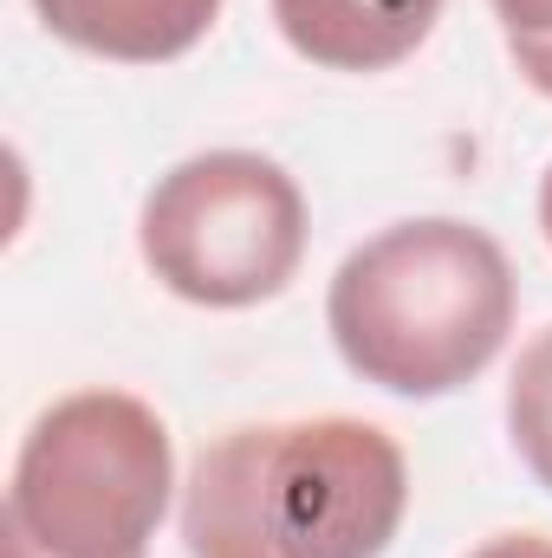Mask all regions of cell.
I'll list each match as a JSON object with an SVG mask.
<instances>
[{"mask_svg": "<svg viewBox=\"0 0 552 558\" xmlns=\"http://www.w3.org/2000/svg\"><path fill=\"white\" fill-rule=\"evenodd\" d=\"M410 507L404 448L358 416L248 422L182 487L189 558H384Z\"/></svg>", "mask_w": 552, "mask_h": 558, "instance_id": "6da1fadb", "label": "cell"}, {"mask_svg": "<svg viewBox=\"0 0 552 558\" xmlns=\"http://www.w3.org/2000/svg\"><path fill=\"white\" fill-rule=\"evenodd\" d=\"M507 247L455 215H422L345 254L325 292L338 357L391 397H448L514 331Z\"/></svg>", "mask_w": 552, "mask_h": 558, "instance_id": "7a4b0ae2", "label": "cell"}, {"mask_svg": "<svg viewBox=\"0 0 552 558\" xmlns=\"http://www.w3.org/2000/svg\"><path fill=\"white\" fill-rule=\"evenodd\" d=\"M169 487L176 448L163 416L131 390H79L26 428L0 526L46 558H143Z\"/></svg>", "mask_w": 552, "mask_h": 558, "instance_id": "3957f363", "label": "cell"}, {"mask_svg": "<svg viewBox=\"0 0 552 558\" xmlns=\"http://www.w3.org/2000/svg\"><path fill=\"white\" fill-rule=\"evenodd\" d=\"M143 260L176 299L241 312L286 292L305 260V195L261 149H208L176 162L137 221Z\"/></svg>", "mask_w": 552, "mask_h": 558, "instance_id": "277c9868", "label": "cell"}, {"mask_svg": "<svg viewBox=\"0 0 552 558\" xmlns=\"http://www.w3.org/2000/svg\"><path fill=\"white\" fill-rule=\"evenodd\" d=\"M442 0H274L286 46L325 72H391L429 39Z\"/></svg>", "mask_w": 552, "mask_h": 558, "instance_id": "5b68a950", "label": "cell"}, {"mask_svg": "<svg viewBox=\"0 0 552 558\" xmlns=\"http://www.w3.org/2000/svg\"><path fill=\"white\" fill-rule=\"evenodd\" d=\"M33 7L46 33L118 65H163L189 52L221 13V0H33Z\"/></svg>", "mask_w": 552, "mask_h": 558, "instance_id": "8992f818", "label": "cell"}, {"mask_svg": "<svg viewBox=\"0 0 552 558\" xmlns=\"http://www.w3.org/2000/svg\"><path fill=\"white\" fill-rule=\"evenodd\" d=\"M507 435L520 448V461L533 468V481L552 494V331H540L507 384Z\"/></svg>", "mask_w": 552, "mask_h": 558, "instance_id": "52a82bcc", "label": "cell"}, {"mask_svg": "<svg viewBox=\"0 0 552 558\" xmlns=\"http://www.w3.org/2000/svg\"><path fill=\"white\" fill-rule=\"evenodd\" d=\"M494 20L507 33L520 78L552 98V0H494Z\"/></svg>", "mask_w": 552, "mask_h": 558, "instance_id": "ba28073f", "label": "cell"}, {"mask_svg": "<svg viewBox=\"0 0 552 558\" xmlns=\"http://www.w3.org/2000/svg\"><path fill=\"white\" fill-rule=\"evenodd\" d=\"M468 558H552V539L547 533H501V539L475 546Z\"/></svg>", "mask_w": 552, "mask_h": 558, "instance_id": "9c48e42d", "label": "cell"}, {"mask_svg": "<svg viewBox=\"0 0 552 558\" xmlns=\"http://www.w3.org/2000/svg\"><path fill=\"white\" fill-rule=\"evenodd\" d=\"M0 539H7V546H0V558H46L33 539H26V533H13V526H0Z\"/></svg>", "mask_w": 552, "mask_h": 558, "instance_id": "30bf717a", "label": "cell"}, {"mask_svg": "<svg viewBox=\"0 0 552 558\" xmlns=\"http://www.w3.org/2000/svg\"><path fill=\"white\" fill-rule=\"evenodd\" d=\"M540 234H547V247H552V162H547V175H540Z\"/></svg>", "mask_w": 552, "mask_h": 558, "instance_id": "8fae6325", "label": "cell"}]
</instances>
